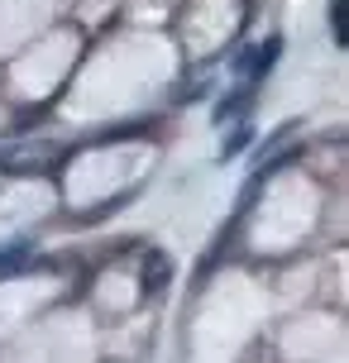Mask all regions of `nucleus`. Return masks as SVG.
I'll return each instance as SVG.
<instances>
[{
	"mask_svg": "<svg viewBox=\"0 0 349 363\" xmlns=\"http://www.w3.org/2000/svg\"><path fill=\"white\" fill-rule=\"evenodd\" d=\"M34 254H38V239L34 235H19V239H10V244H0V282L19 277V272L34 263Z\"/></svg>",
	"mask_w": 349,
	"mask_h": 363,
	"instance_id": "20e7f679",
	"label": "nucleus"
},
{
	"mask_svg": "<svg viewBox=\"0 0 349 363\" xmlns=\"http://www.w3.org/2000/svg\"><path fill=\"white\" fill-rule=\"evenodd\" d=\"M57 163H67V148L53 144V139L0 148V172H48V167H57Z\"/></svg>",
	"mask_w": 349,
	"mask_h": 363,
	"instance_id": "f257e3e1",
	"label": "nucleus"
},
{
	"mask_svg": "<svg viewBox=\"0 0 349 363\" xmlns=\"http://www.w3.org/2000/svg\"><path fill=\"white\" fill-rule=\"evenodd\" d=\"M249 139H254V125H249V120H239V125H235V134L225 139V158H235V153H239L244 144H249Z\"/></svg>",
	"mask_w": 349,
	"mask_h": 363,
	"instance_id": "423d86ee",
	"label": "nucleus"
},
{
	"mask_svg": "<svg viewBox=\"0 0 349 363\" xmlns=\"http://www.w3.org/2000/svg\"><path fill=\"white\" fill-rule=\"evenodd\" d=\"M254 106H258V86L239 82L230 96L216 101V125H239V120H249V110H254Z\"/></svg>",
	"mask_w": 349,
	"mask_h": 363,
	"instance_id": "7ed1b4c3",
	"label": "nucleus"
},
{
	"mask_svg": "<svg viewBox=\"0 0 349 363\" xmlns=\"http://www.w3.org/2000/svg\"><path fill=\"white\" fill-rule=\"evenodd\" d=\"M277 57H282V38H277V34H268L263 43H249V48H239L230 67H235V77H239V82L258 86L263 77L273 72V62H277Z\"/></svg>",
	"mask_w": 349,
	"mask_h": 363,
	"instance_id": "f03ea898",
	"label": "nucleus"
},
{
	"mask_svg": "<svg viewBox=\"0 0 349 363\" xmlns=\"http://www.w3.org/2000/svg\"><path fill=\"white\" fill-rule=\"evenodd\" d=\"M331 38H335V48L349 43V34H345V0H331Z\"/></svg>",
	"mask_w": 349,
	"mask_h": 363,
	"instance_id": "39448f33",
	"label": "nucleus"
}]
</instances>
